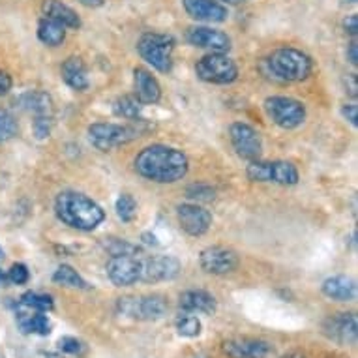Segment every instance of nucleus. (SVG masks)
Returning <instances> with one entry per match:
<instances>
[{
    "label": "nucleus",
    "mask_w": 358,
    "mask_h": 358,
    "mask_svg": "<svg viewBox=\"0 0 358 358\" xmlns=\"http://www.w3.org/2000/svg\"><path fill=\"white\" fill-rule=\"evenodd\" d=\"M323 332L340 345H352L357 341V317L352 313H336L324 321Z\"/></svg>",
    "instance_id": "f3484780"
},
{
    "label": "nucleus",
    "mask_w": 358,
    "mask_h": 358,
    "mask_svg": "<svg viewBox=\"0 0 358 358\" xmlns=\"http://www.w3.org/2000/svg\"><path fill=\"white\" fill-rule=\"evenodd\" d=\"M323 293L324 296L338 302H349L357 294V285L345 276H332L323 282Z\"/></svg>",
    "instance_id": "393cba45"
},
{
    "label": "nucleus",
    "mask_w": 358,
    "mask_h": 358,
    "mask_svg": "<svg viewBox=\"0 0 358 358\" xmlns=\"http://www.w3.org/2000/svg\"><path fill=\"white\" fill-rule=\"evenodd\" d=\"M282 358H306L302 352H289V355H285V357Z\"/></svg>",
    "instance_id": "a18cd8bd"
},
{
    "label": "nucleus",
    "mask_w": 358,
    "mask_h": 358,
    "mask_svg": "<svg viewBox=\"0 0 358 358\" xmlns=\"http://www.w3.org/2000/svg\"><path fill=\"white\" fill-rule=\"evenodd\" d=\"M264 111L272 122L283 129L299 128L306 120V107L302 101L287 96H272L264 100Z\"/></svg>",
    "instance_id": "6e6552de"
},
{
    "label": "nucleus",
    "mask_w": 358,
    "mask_h": 358,
    "mask_svg": "<svg viewBox=\"0 0 358 358\" xmlns=\"http://www.w3.org/2000/svg\"><path fill=\"white\" fill-rule=\"evenodd\" d=\"M137 51L141 59L150 64L154 70L169 73L173 68V51H175V38L169 34L147 32L137 41Z\"/></svg>",
    "instance_id": "20e7f679"
},
{
    "label": "nucleus",
    "mask_w": 358,
    "mask_h": 358,
    "mask_svg": "<svg viewBox=\"0 0 358 358\" xmlns=\"http://www.w3.org/2000/svg\"><path fill=\"white\" fill-rule=\"evenodd\" d=\"M274 79L285 83H299L308 79L313 62L306 53L294 48H282L264 60Z\"/></svg>",
    "instance_id": "7ed1b4c3"
},
{
    "label": "nucleus",
    "mask_w": 358,
    "mask_h": 358,
    "mask_svg": "<svg viewBox=\"0 0 358 358\" xmlns=\"http://www.w3.org/2000/svg\"><path fill=\"white\" fill-rule=\"evenodd\" d=\"M4 255H6V253H4V250H2V246H0V259H4Z\"/></svg>",
    "instance_id": "49530a36"
},
{
    "label": "nucleus",
    "mask_w": 358,
    "mask_h": 358,
    "mask_svg": "<svg viewBox=\"0 0 358 358\" xmlns=\"http://www.w3.org/2000/svg\"><path fill=\"white\" fill-rule=\"evenodd\" d=\"M17 131L19 126L17 120L13 118V115L0 109V143H6L10 139H13V137L17 136Z\"/></svg>",
    "instance_id": "473e14b6"
},
{
    "label": "nucleus",
    "mask_w": 358,
    "mask_h": 358,
    "mask_svg": "<svg viewBox=\"0 0 358 358\" xmlns=\"http://www.w3.org/2000/svg\"><path fill=\"white\" fill-rule=\"evenodd\" d=\"M341 115L352 124V126H358V106L357 103H347V106L341 107Z\"/></svg>",
    "instance_id": "4c0bfd02"
},
{
    "label": "nucleus",
    "mask_w": 358,
    "mask_h": 358,
    "mask_svg": "<svg viewBox=\"0 0 358 358\" xmlns=\"http://www.w3.org/2000/svg\"><path fill=\"white\" fill-rule=\"evenodd\" d=\"M79 2H81L85 8H100L103 6V2H106V0H79Z\"/></svg>",
    "instance_id": "79ce46f5"
},
{
    "label": "nucleus",
    "mask_w": 358,
    "mask_h": 358,
    "mask_svg": "<svg viewBox=\"0 0 358 358\" xmlns=\"http://www.w3.org/2000/svg\"><path fill=\"white\" fill-rule=\"evenodd\" d=\"M186 41L194 48L208 49L212 53H227L231 49L229 36L210 27H192L186 32Z\"/></svg>",
    "instance_id": "2eb2a0df"
},
{
    "label": "nucleus",
    "mask_w": 358,
    "mask_h": 358,
    "mask_svg": "<svg viewBox=\"0 0 358 358\" xmlns=\"http://www.w3.org/2000/svg\"><path fill=\"white\" fill-rule=\"evenodd\" d=\"M229 137L235 152L242 159L255 162V159L261 158V154H263V139L259 136L257 129L252 128L250 124L235 122L229 128Z\"/></svg>",
    "instance_id": "9d476101"
},
{
    "label": "nucleus",
    "mask_w": 358,
    "mask_h": 358,
    "mask_svg": "<svg viewBox=\"0 0 358 358\" xmlns=\"http://www.w3.org/2000/svg\"><path fill=\"white\" fill-rule=\"evenodd\" d=\"M107 276L117 287H129L139 282L141 257L137 255H115L107 261Z\"/></svg>",
    "instance_id": "ddd939ff"
},
{
    "label": "nucleus",
    "mask_w": 358,
    "mask_h": 358,
    "mask_svg": "<svg viewBox=\"0 0 358 358\" xmlns=\"http://www.w3.org/2000/svg\"><path fill=\"white\" fill-rule=\"evenodd\" d=\"M182 6L189 17L205 23H223L229 10L217 0H182Z\"/></svg>",
    "instance_id": "a211bd4d"
},
{
    "label": "nucleus",
    "mask_w": 358,
    "mask_h": 358,
    "mask_svg": "<svg viewBox=\"0 0 358 358\" xmlns=\"http://www.w3.org/2000/svg\"><path fill=\"white\" fill-rule=\"evenodd\" d=\"M38 38L41 43H45L49 48H59L60 43L66 40V27L59 21L43 17L38 23Z\"/></svg>",
    "instance_id": "a878e982"
},
{
    "label": "nucleus",
    "mask_w": 358,
    "mask_h": 358,
    "mask_svg": "<svg viewBox=\"0 0 358 358\" xmlns=\"http://www.w3.org/2000/svg\"><path fill=\"white\" fill-rule=\"evenodd\" d=\"M17 106L23 111L32 113L34 117L53 115V100L48 92H41V90H32V92H24L23 96H19Z\"/></svg>",
    "instance_id": "b1692460"
},
{
    "label": "nucleus",
    "mask_w": 358,
    "mask_h": 358,
    "mask_svg": "<svg viewBox=\"0 0 358 358\" xmlns=\"http://www.w3.org/2000/svg\"><path fill=\"white\" fill-rule=\"evenodd\" d=\"M180 274V263L178 259L171 255H156V257H141V271H139V282L158 283L171 282Z\"/></svg>",
    "instance_id": "9b49d317"
},
{
    "label": "nucleus",
    "mask_w": 358,
    "mask_h": 358,
    "mask_svg": "<svg viewBox=\"0 0 358 358\" xmlns=\"http://www.w3.org/2000/svg\"><path fill=\"white\" fill-rule=\"evenodd\" d=\"M195 71L201 81L212 85H231L238 79V68L235 60L225 53H210L197 60Z\"/></svg>",
    "instance_id": "0eeeda50"
},
{
    "label": "nucleus",
    "mask_w": 358,
    "mask_h": 358,
    "mask_svg": "<svg viewBox=\"0 0 358 358\" xmlns=\"http://www.w3.org/2000/svg\"><path fill=\"white\" fill-rule=\"evenodd\" d=\"M55 214L77 231H94L106 220L103 208L81 192H62L55 201Z\"/></svg>",
    "instance_id": "f03ea898"
},
{
    "label": "nucleus",
    "mask_w": 358,
    "mask_h": 358,
    "mask_svg": "<svg viewBox=\"0 0 358 358\" xmlns=\"http://www.w3.org/2000/svg\"><path fill=\"white\" fill-rule=\"evenodd\" d=\"M17 324L19 329L23 330L24 334H38V336H48L51 332V323L45 313L41 311H34L30 308H24V306L19 304L17 310Z\"/></svg>",
    "instance_id": "aec40b11"
},
{
    "label": "nucleus",
    "mask_w": 358,
    "mask_h": 358,
    "mask_svg": "<svg viewBox=\"0 0 358 358\" xmlns=\"http://www.w3.org/2000/svg\"><path fill=\"white\" fill-rule=\"evenodd\" d=\"M347 2H357V0H347Z\"/></svg>",
    "instance_id": "09e8293b"
},
{
    "label": "nucleus",
    "mask_w": 358,
    "mask_h": 358,
    "mask_svg": "<svg viewBox=\"0 0 358 358\" xmlns=\"http://www.w3.org/2000/svg\"><path fill=\"white\" fill-rule=\"evenodd\" d=\"M118 310L122 315L139 321H156L162 319L167 311V302L159 294L148 296H126L118 300Z\"/></svg>",
    "instance_id": "1a4fd4ad"
},
{
    "label": "nucleus",
    "mask_w": 358,
    "mask_h": 358,
    "mask_svg": "<svg viewBox=\"0 0 358 358\" xmlns=\"http://www.w3.org/2000/svg\"><path fill=\"white\" fill-rule=\"evenodd\" d=\"M134 87H136V98L143 106H154L162 100V87L158 79L145 68L134 70Z\"/></svg>",
    "instance_id": "6ab92c4d"
},
{
    "label": "nucleus",
    "mask_w": 358,
    "mask_h": 358,
    "mask_svg": "<svg viewBox=\"0 0 358 358\" xmlns=\"http://www.w3.org/2000/svg\"><path fill=\"white\" fill-rule=\"evenodd\" d=\"M343 29H345L347 34L351 36H357L358 34V17L352 13V15H349V17L343 21Z\"/></svg>",
    "instance_id": "58836bf2"
},
{
    "label": "nucleus",
    "mask_w": 358,
    "mask_h": 358,
    "mask_svg": "<svg viewBox=\"0 0 358 358\" xmlns=\"http://www.w3.org/2000/svg\"><path fill=\"white\" fill-rule=\"evenodd\" d=\"M59 351L73 355V357H83V355L87 352V345H85L81 340H77V338L64 336V338H60L59 340Z\"/></svg>",
    "instance_id": "f704fd0d"
},
{
    "label": "nucleus",
    "mask_w": 358,
    "mask_h": 358,
    "mask_svg": "<svg viewBox=\"0 0 358 358\" xmlns=\"http://www.w3.org/2000/svg\"><path fill=\"white\" fill-rule=\"evenodd\" d=\"M21 306L24 308H30V310L34 311H41V313H45V311H51L55 308V302H53V296H49V294H41V293H24L21 296Z\"/></svg>",
    "instance_id": "c85d7f7f"
},
{
    "label": "nucleus",
    "mask_w": 358,
    "mask_h": 358,
    "mask_svg": "<svg viewBox=\"0 0 358 358\" xmlns=\"http://www.w3.org/2000/svg\"><path fill=\"white\" fill-rule=\"evenodd\" d=\"M143 238H145V242H147V244H150V246H159L158 242H156V236H150L148 235V233H145V235H143Z\"/></svg>",
    "instance_id": "37998d69"
},
{
    "label": "nucleus",
    "mask_w": 358,
    "mask_h": 358,
    "mask_svg": "<svg viewBox=\"0 0 358 358\" xmlns=\"http://www.w3.org/2000/svg\"><path fill=\"white\" fill-rule=\"evenodd\" d=\"M62 79L70 88L73 90H87L88 88V76H87V66L79 57H70L64 60L62 64Z\"/></svg>",
    "instance_id": "4be33fe9"
},
{
    "label": "nucleus",
    "mask_w": 358,
    "mask_h": 358,
    "mask_svg": "<svg viewBox=\"0 0 358 358\" xmlns=\"http://www.w3.org/2000/svg\"><path fill=\"white\" fill-rule=\"evenodd\" d=\"M137 175L159 184H173L188 175V156L175 147L152 145L143 148L134 162Z\"/></svg>",
    "instance_id": "f257e3e1"
},
{
    "label": "nucleus",
    "mask_w": 358,
    "mask_h": 358,
    "mask_svg": "<svg viewBox=\"0 0 358 358\" xmlns=\"http://www.w3.org/2000/svg\"><path fill=\"white\" fill-rule=\"evenodd\" d=\"M0 358H4V357H0Z\"/></svg>",
    "instance_id": "8fccbe9b"
},
{
    "label": "nucleus",
    "mask_w": 358,
    "mask_h": 358,
    "mask_svg": "<svg viewBox=\"0 0 358 358\" xmlns=\"http://www.w3.org/2000/svg\"><path fill=\"white\" fill-rule=\"evenodd\" d=\"M53 282L59 283V285H66V287L88 289V283L77 274V271H73L68 264H62V266H59V268L55 271Z\"/></svg>",
    "instance_id": "cd10ccee"
},
{
    "label": "nucleus",
    "mask_w": 358,
    "mask_h": 358,
    "mask_svg": "<svg viewBox=\"0 0 358 358\" xmlns=\"http://www.w3.org/2000/svg\"><path fill=\"white\" fill-rule=\"evenodd\" d=\"M41 12H43V17L59 21L60 24H64L66 29H79L81 27L79 15L70 6L62 4L60 0H43Z\"/></svg>",
    "instance_id": "412c9836"
},
{
    "label": "nucleus",
    "mask_w": 358,
    "mask_h": 358,
    "mask_svg": "<svg viewBox=\"0 0 358 358\" xmlns=\"http://www.w3.org/2000/svg\"><path fill=\"white\" fill-rule=\"evenodd\" d=\"M199 264L206 274L225 276V274H231L233 271H236V266H238V255L231 248L210 246L205 248L201 252Z\"/></svg>",
    "instance_id": "f8f14e48"
},
{
    "label": "nucleus",
    "mask_w": 358,
    "mask_h": 358,
    "mask_svg": "<svg viewBox=\"0 0 358 358\" xmlns=\"http://www.w3.org/2000/svg\"><path fill=\"white\" fill-rule=\"evenodd\" d=\"M229 2H233V4H238V2H244V0H229Z\"/></svg>",
    "instance_id": "de8ad7c7"
},
{
    "label": "nucleus",
    "mask_w": 358,
    "mask_h": 358,
    "mask_svg": "<svg viewBox=\"0 0 358 358\" xmlns=\"http://www.w3.org/2000/svg\"><path fill=\"white\" fill-rule=\"evenodd\" d=\"M10 88H12V77L6 71H0V96L8 94Z\"/></svg>",
    "instance_id": "ea45409f"
},
{
    "label": "nucleus",
    "mask_w": 358,
    "mask_h": 358,
    "mask_svg": "<svg viewBox=\"0 0 358 358\" xmlns=\"http://www.w3.org/2000/svg\"><path fill=\"white\" fill-rule=\"evenodd\" d=\"M178 223L189 236H203L212 225V214L194 203H186L176 208Z\"/></svg>",
    "instance_id": "dca6fc26"
},
{
    "label": "nucleus",
    "mask_w": 358,
    "mask_h": 358,
    "mask_svg": "<svg viewBox=\"0 0 358 358\" xmlns=\"http://www.w3.org/2000/svg\"><path fill=\"white\" fill-rule=\"evenodd\" d=\"M223 352L229 358H276V349L263 340L235 338L223 341Z\"/></svg>",
    "instance_id": "4468645a"
},
{
    "label": "nucleus",
    "mask_w": 358,
    "mask_h": 358,
    "mask_svg": "<svg viewBox=\"0 0 358 358\" xmlns=\"http://www.w3.org/2000/svg\"><path fill=\"white\" fill-rule=\"evenodd\" d=\"M8 280L12 283H15V285H24V283L30 280L29 268H27L23 263H15L12 268L8 271Z\"/></svg>",
    "instance_id": "e433bc0d"
},
{
    "label": "nucleus",
    "mask_w": 358,
    "mask_h": 358,
    "mask_svg": "<svg viewBox=\"0 0 358 358\" xmlns=\"http://www.w3.org/2000/svg\"><path fill=\"white\" fill-rule=\"evenodd\" d=\"M246 176L252 182H272L280 186H294L299 182V169L291 162H252Z\"/></svg>",
    "instance_id": "423d86ee"
},
{
    "label": "nucleus",
    "mask_w": 358,
    "mask_h": 358,
    "mask_svg": "<svg viewBox=\"0 0 358 358\" xmlns=\"http://www.w3.org/2000/svg\"><path fill=\"white\" fill-rule=\"evenodd\" d=\"M8 282H10V280H8V274H4V272L0 271V285H2V287H6Z\"/></svg>",
    "instance_id": "c03bdc74"
},
{
    "label": "nucleus",
    "mask_w": 358,
    "mask_h": 358,
    "mask_svg": "<svg viewBox=\"0 0 358 358\" xmlns=\"http://www.w3.org/2000/svg\"><path fill=\"white\" fill-rule=\"evenodd\" d=\"M180 308L188 313H208L216 311V299L206 291H186L180 294Z\"/></svg>",
    "instance_id": "5701e85b"
},
{
    "label": "nucleus",
    "mask_w": 358,
    "mask_h": 358,
    "mask_svg": "<svg viewBox=\"0 0 358 358\" xmlns=\"http://www.w3.org/2000/svg\"><path fill=\"white\" fill-rule=\"evenodd\" d=\"M115 208H117V216L122 220V222L129 223L134 222L137 216V203L136 199L131 197L129 194H122L120 197L117 199V205H115Z\"/></svg>",
    "instance_id": "c756f323"
},
{
    "label": "nucleus",
    "mask_w": 358,
    "mask_h": 358,
    "mask_svg": "<svg viewBox=\"0 0 358 358\" xmlns=\"http://www.w3.org/2000/svg\"><path fill=\"white\" fill-rule=\"evenodd\" d=\"M186 197L192 201H197V203H210V201L216 199V189L208 186V184H192L186 189Z\"/></svg>",
    "instance_id": "72a5a7b5"
},
{
    "label": "nucleus",
    "mask_w": 358,
    "mask_h": 358,
    "mask_svg": "<svg viewBox=\"0 0 358 358\" xmlns=\"http://www.w3.org/2000/svg\"><path fill=\"white\" fill-rule=\"evenodd\" d=\"M103 248L109 252L111 257H115V255H137L139 253V248L136 244H129L128 241H118V238H106Z\"/></svg>",
    "instance_id": "2f4dec72"
},
{
    "label": "nucleus",
    "mask_w": 358,
    "mask_h": 358,
    "mask_svg": "<svg viewBox=\"0 0 358 358\" xmlns=\"http://www.w3.org/2000/svg\"><path fill=\"white\" fill-rule=\"evenodd\" d=\"M176 332L184 338H195L201 334V321L195 315H182L176 319Z\"/></svg>",
    "instance_id": "7c9ffc66"
},
{
    "label": "nucleus",
    "mask_w": 358,
    "mask_h": 358,
    "mask_svg": "<svg viewBox=\"0 0 358 358\" xmlns=\"http://www.w3.org/2000/svg\"><path fill=\"white\" fill-rule=\"evenodd\" d=\"M139 128L136 126H122V124H92L88 126V141L92 147L101 150V152H111L115 148L128 145L139 137Z\"/></svg>",
    "instance_id": "39448f33"
},
{
    "label": "nucleus",
    "mask_w": 358,
    "mask_h": 358,
    "mask_svg": "<svg viewBox=\"0 0 358 358\" xmlns=\"http://www.w3.org/2000/svg\"><path fill=\"white\" fill-rule=\"evenodd\" d=\"M53 128V115H41V117H34V136L38 139H45L51 134Z\"/></svg>",
    "instance_id": "c9c22d12"
},
{
    "label": "nucleus",
    "mask_w": 358,
    "mask_h": 358,
    "mask_svg": "<svg viewBox=\"0 0 358 358\" xmlns=\"http://www.w3.org/2000/svg\"><path fill=\"white\" fill-rule=\"evenodd\" d=\"M115 115L117 117L128 118V120H139L143 111V103L137 100L136 96H122L115 101Z\"/></svg>",
    "instance_id": "bb28decb"
},
{
    "label": "nucleus",
    "mask_w": 358,
    "mask_h": 358,
    "mask_svg": "<svg viewBox=\"0 0 358 358\" xmlns=\"http://www.w3.org/2000/svg\"><path fill=\"white\" fill-rule=\"evenodd\" d=\"M347 59H349V62H351L352 66L358 64V43H357V40H352L351 43H349V48H347Z\"/></svg>",
    "instance_id": "a19ab883"
}]
</instances>
